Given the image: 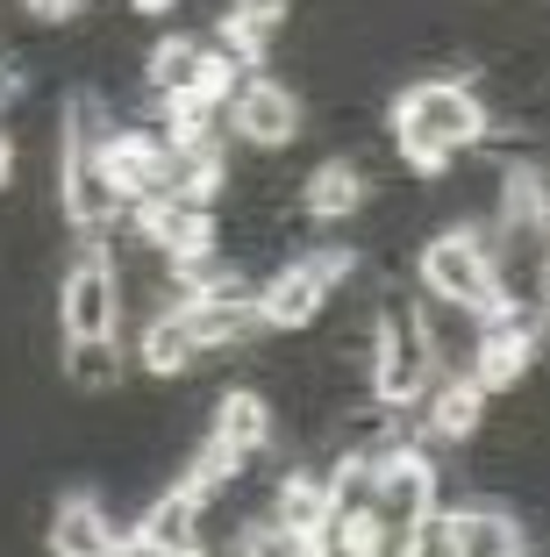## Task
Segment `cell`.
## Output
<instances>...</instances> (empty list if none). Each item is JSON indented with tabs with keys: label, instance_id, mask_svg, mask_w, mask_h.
<instances>
[{
	"label": "cell",
	"instance_id": "1",
	"mask_svg": "<svg viewBox=\"0 0 550 557\" xmlns=\"http://www.w3.org/2000/svg\"><path fill=\"white\" fill-rule=\"evenodd\" d=\"M493 115H486V100L472 94L465 79H415L393 94L387 108V136H393V158L415 172V180H443L457 158L486 144Z\"/></svg>",
	"mask_w": 550,
	"mask_h": 557
},
{
	"label": "cell",
	"instance_id": "2",
	"mask_svg": "<svg viewBox=\"0 0 550 557\" xmlns=\"http://www.w3.org/2000/svg\"><path fill=\"white\" fill-rule=\"evenodd\" d=\"M58 214H65L72 236H108L122 214H130V200L108 186V172H100V129H94V100H80L65 122H58Z\"/></svg>",
	"mask_w": 550,
	"mask_h": 557
},
{
	"label": "cell",
	"instance_id": "3",
	"mask_svg": "<svg viewBox=\"0 0 550 557\" xmlns=\"http://www.w3.org/2000/svg\"><path fill=\"white\" fill-rule=\"evenodd\" d=\"M415 278H421V294L437 300V308H465V314H501L508 286H501V250L486 244L479 230H437L429 244L415 250Z\"/></svg>",
	"mask_w": 550,
	"mask_h": 557
},
{
	"label": "cell",
	"instance_id": "4",
	"mask_svg": "<svg viewBox=\"0 0 550 557\" xmlns=\"http://www.w3.org/2000/svg\"><path fill=\"white\" fill-rule=\"evenodd\" d=\"M437 344H429V308L421 300H379L372 314V350H365V379L393 408H415L437 386Z\"/></svg>",
	"mask_w": 550,
	"mask_h": 557
},
{
	"label": "cell",
	"instance_id": "5",
	"mask_svg": "<svg viewBox=\"0 0 550 557\" xmlns=\"http://www.w3.org/2000/svg\"><path fill=\"white\" fill-rule=\"evenodd\" d=\"M351 250H308V258H286L258 278V322L272 336H293V329H315L329 314V300L343 294L351 278Z\"/></svg>",
	"mask_w": 550,
	"mask_h": 557
},
{
	"label": "cell",
	"instance_id": "6",
	"mask_svg": "<svg viewBox=\"0 0 550 557\" xmlns=\"http://www.w3.org/2000/svg\"><path fill=\"white\" fill-rule=\"evenodd\" d=\"M58 329L65 336H114L122 329V264L108 250H86L58 278Z\"/></svg>",
	"mask_w": 550,
	"mask_h": 557
},
{
	"label": "cell",
	"instance_id": "7",
	"mask_svg": "<svg viewBox=\"0 0 550 557\" xmlns=\"http://www.w3.org/2000/svg\"><path fill=\"white\" fill-rule=\"evenodd\" d=\"M229 136L250 144V150H293L301 144V94L279 86L272 72H250L229 94Z\"/></svg>",
	"mask_w": 550,
	"mask_h": 557
},
{
	"label": "cell",
	"instance_id": "8",
	"mask_svg": "<svg viewBox=\"0 0 550 557\" xmlns=\"http://www.w3.org/2000/svg\"><path fill=\"white\" fill-rule=\"evenodd\" d=\"M421 557H529V543H522V522L508 508H451V515L437 508Z\"/></svg>",
	"mask_w": 550,
	"mask_h": 557
},
{
	"label": "cell",
	"instance_id": "9",
	"mask_svg": "<svg viewBox=\"0 0 550 557\" xmlns=\"http://www.w3.org/2000/svg\"><path fill=\"white\" fill-rule=\"evenodd\" d=\"M100 172H108V186L122 200H150V194H164V180H172V150H164L158 129L130 122V129L100 136Z\"/></svg>",
	"mask_w": 550,
	"mask_h": 557
},
{
	"label": "cell",
	"instance_id": "10",
	"mask_svg": "<svg viewBox=\"0 0 550 557\" xmlns=\"http://www.w3.org/2000/svg\"><path fill=\"white\" fill-rule=\"evenodd\" d=\"M437 508H443L437 465L421 458L415 443L387 450V458H379V500H372V515H393V522H429Z\"/></svg>",
	"mask_w": 550,
	"mask_h": 557
},
{
	"label": "cell",
	"instance_id": "11",
	"mask_svg": "<svg viewBox=\"0 0 550 557\" xmlns=\"http://www.w3.org/2000/svg\"><path fill=\"white\" fill-rule=\"evenodd\" d=\"M208 436L222 443L236 465H258L279 443V408L258 394V386H229V394L215 400V414H208Z\"/></svg>",
	"mask_w": 550,
	"mask_h": 557
},
{
	"label": "cell",
	"instance_id": "12",
	"mask_svg": "<svg viewBox=\"0 0 550 557\" xmlns=\"http://www.w3.org/2000/svg\"><path fill=\"white\" fill-rule=\"evenodd\" d=\"M329 443H337V458H365L379 465L387 450H401L407 443V408H393V400H357V408H337L329 414Z\"/></svg>",
	"mask_w": 550,
	"mask_h": 557
},
{
	"label": "cell",
	"instance_id": "13",
	"mask_svg": "<svg viewBox=\"0 0 550 557\" xmlns=\"http://www.w3.org/2000/svg\"><path fill=\"white\" fill-rule=\"evenodd\" d=\"M265 515H279L286 529H301V536L322 550L329 522H337V493H329V472H322V465L279 472V479H272V493H265Z\"/></svg>",
	"mask_w": 550,
	"mask_h": 557
},
{
	"label": "cell",
	"instance_id": "14",
	"mask_svg": "<svg viewBox=\"0 0 550 557\" xmlns=\"http://www.w3.org/2000/svg\"><path fill=\"white\" fill-rule=\"evenodd\" d=\"M114 536H122V529L108 522V500H100V493H65L44 522L50 557H114Z\"/></svg>",
	"mask_w": 550,
	"mask_h": 557
},
{
	"label": "cell",
	"instance_id": "15",
	"mask_svg": "<svg viewBox=\"0 0 550 557\" xmlns=\"http://www.w3.org/2000/svg\"><path fill=\"white\" fill-rule=\"evenodd\" d=\"M200 515H208V493L186 486V479H172L164 493H150V500H144V515H136V536L158 543L164 557H172V550H194V543H200Z\"/></svg>",
	"mask_w": 550,
	"mask_h": 557
},
{
	"label": "cell",
	"instance_id": "16",
	"mask_svg": "<svg viewBox=\"0 0 550 557\" xmlns=\"http://www.w3.org/2000/svg\"><path fill=\"white\" fill-rule=\"evenodd\" d=\"M415 408H421V429H429V436L465 443V436H479V422H486V386L472 372H437V386H429Z\"/></svg>",
	"mask_w": 550,
	"mask_h": 557
},
{
	"label": "cell",
	"instance_id": "17",
	"mask_svg": "<svg viewBox=\"0 0 550 557\" xmlns=\"http://www.w3.org/2000/svg\"><path fill=\"white\" fill-rule=\"evenodd\" d=\"M365 200H372V180H365L357 158H322L308 180H301V214H308V222H351Z\"/></svg>",
	"mask_w": 550,
	"mask_h": 557
},
{
	"label": "cell",
	"instance_id": "18",
	"mask_svg": "<svg viewBox=\"0 0 550 557\" xmlns=\"http://www.w3.org/2000/svg\"><path fill=\"white\" fill-rule=\"evenodd\" d=\"M208 58H215V44H200V36H164V44H150V58H144V86H150L158 100L200 94V79H208Z\"/></svg>",
	"mask_w": 550,
	"mask_h": 557
},
{
	"label": "cell",
	"instance_id": "19",
	"mask_svg": "<svg viewBox=\"0 0 550 557\" xmlns=\"http://www.w3.org/2000/svg\"><path fill=\"white\" fill-rule=\"evenodd\" d=\"M200 364V344H194V329H186V314H179V300L164 314H150L144 336H136V372L150 379H179V372H194Z\"/></svg>",
	"mask_w": 550,
	"mask_h": 557
},
{
	"label": "cell",
	"instance_id": "20",
	"mask_svg": "<svg viewBox=\"0 0 550 557\" xmlns=\"http://www.w3.org/2000/svg\"><path fill=\"white\" fill-rule=\"evenodd\" d=\"M58 372H65L72 394L108 400L114 386H122V372H130V358L114 350V336H65V358H58Z\"/></svg>",
	"mask_w": 550,
	"mask_h": 557
},
{
	"label": "cell",
	"instance_id": "21",
	"mask_svg": "<svg viewBox=\"0 0 550 557\" xmlns=\"http://www.w3.org/2000/svg\"><path fill=\"white\" fill-rule=\"evenodd\" d=\"M236 550H243V557H315V543L301 536V529H286L279 515H250Z\"/></svg>",
	"mask_w": 550,
	"mask_h": 557
},
{
	"label": "cell",
	"instance_id": "22",
	"mask_svg": "<svg viewBox=\"0 0 550 557\" xmlns=\"http://www.w3.org/2000/svg\"><path fill=\"white\" fill-rule=\"evenodd\" d=\"M29 8V22H50V29H65V22H80L86 0H22Z\"/></svg>",
	"mask_w": 550,
	"mask_h": 557
},
{
	"label": "cell",
	"instance_id": "23",
	"mask_svg": "<svg viewBox=\"0 0 550 557\" xmlns=\"http://www.w3.org/2000/svg\"><path fill=\"white\" fill-rule=\"evenodd\" d=\"M529 300H536V308L550 314V244L536 250V272H529Z\"/></svg>",
	"mask_w": 550,
	"mask_h": 557
},
{
	"label": "cell",
	"instance_id": "24",
	"mask_svg": "<svg viewBox=\"0 0 550 557\" xmlns=\"http://www.w3.org/2000/svg\"><path fill=\"white\" fill-rule=\"evenodd\" d=\"M15 186V136H8V122H0V194Z\"/></svg>",
	"mask_w": 550,
	"mask_h": 557
},
{
	"label": "cell",
	"instance_id": "25",
	"mask_svg": "<svg viewBox=\"0 0 550 557\" xmlns=\"http://www.w3.org/2000/svg\"><path fill=\"white\" fill-rule=\"evenodd\" d=\"M122 8H130V15H144V22H158V15H172L179 0H122Z\"/></svg>",
	"mask_w": 550,
	"mask_h": 557
},
{
	"label": "cell",
	"instance_id": "26",
	"mask_svg": "<svg viewBox=\"0 0 550 557\" xmlns=\"http://www.w3.org/2000/svg\"><path fill=\"white\" fill-rule=\"evenodd\" d=\"M172 557H215V550H208V543H194V550H172Z\"/></svg>",
	"mask_w": 550,
	"mask_h": 557
},
{
	"label": "cell",
	"instance_id": "27",
	"mask_svg": "<svg viewBox=\"0 0 550 557\" xmlns=\"http://www.w3.org/2000/svg\"><path fill=\"white\" fill-rule=\"evenodd\" d=\"M236 557H243V550H236Z\"/></svg>",
	"mask_w": 550,
	"mask_h": 557
}]
</instances>
